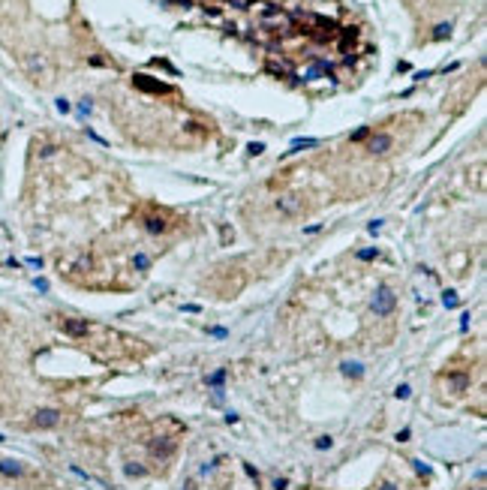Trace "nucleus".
Here are the masks:
<instances>
[{"label":"nucleus","mask_w":487,"mask_h":490,"mask_svg":"<svg viewBox=\"0 0 487 490\" xmlns=\"http://www.w3.org/2000/svg\"><path fill=\"white\" fill-rule=\"evenodd\" d=\"M391 310H394V295L388 289H379V295L373 298V313H376V316H388Z\"/></svg>","instance_id":"nucleus-1"},{"label":"nucleus","mask_w":487,"mask_h":490,"mask_svg":"<svg viewBox=\"0 0 487 490\" xmlns=\"http://www.w3.org/2000/svg\"><path fill=\"white\" fill-rule=\"evenodd\" d=\"M57 421H60V412L57 409H40V412H36V418H33L36 427H54Z\"/></svg>","instance_id":"nucleus-2"},{"label":"nucleus","mask_w":487,"mask_h":490,"mask_svg":"<svg viewBox=\"0 0 487 490\" xmlns=\"http://www.w3.org/2000/svg\"><path fill=\"white\" fill-rule=\"evenodd\" d=\"M388 147H391V135H385V133H379V135L370 138V150H373V154H385Z\"/></svg>","instance_id":"nucleus-3"},{"label":"nucleus","mask_w":487,"mask_h":490,"mask_svg":"<svg viewBox=\"0 0 487 490\" xmlns=\"http://www.w3.org/2000/svg\"><path fill=\"white\" fill-rule=\"evenodd\" d=\"M277 208H280L283 214H298V211H301V202H298L295 196H280V199H277Z\"/></svg>","instance_id":"nucleus-4"},{"label":"nucleus","mask_w":487,"mask_h":490,"mask_svg":"<svg viewBox=\"0 0 487 490\" xmlns=\"http://www.w3.org/2000/svg\"><path fill=\"white\" fill-rule=\"evenodd\" d=\"M0 472H3V475H21L24 469H21L15 460H0Z\"/></svg>","instance_id":"nucleus-5"},{"label":"nucleus","mask_w":487,"mask_h":490,"mask_svg":"<svg viewBox=\"0 0 487 490\" xmlns=\"http://www.w3.org/2000/svg\"><path fill=\"white\" fill-rule=\"evenodd\" d=\"M63 331H69V334H88V322H63Z\"/></svg>","instance_id":"nucleus-6"},{"label":"nucleus","mask_w":487,"mask_h":490,"mask_svg":"<svg viewBox=\"0 0 487 490\" xmlns=\"http://www.w3.org/2000/svg\"><path fill=\"white\" fill-rule=\"evenodd\" d=\"M27 69H30V72H43V69H45V60H43L40 54H33V57L27 60Z\"/></svg>","instance_id":"nucleus-7"},{"label":"nucleus","mask_w":487,"mask_h":490,"mask_svg":"<svg viewBox=\"0 0 487 490\" xmlns=\"http://www.w3.org/2000/svg\"><path fill=\"white\" fill-rule=\"evenodd\" d=\"M343 373H352V376H361V370H358V364H343Z\"/></svg>","instance_id":"nucleus-8"},{"label":"nucleus","mask_w":487,"mask_h":490,"mask_svg":"<svg viewBox=\"0 0 487 490\" xmlns=\"http://www.w3.org/2000/svg\"><path fill=\"white\" fill-rule=\"evenodd\" d=\"M316 448H331V439H328V436H322V439L316 442Z\"/></svg>","instance_id":"nucleus-9"},{"label":"nucleus","mask_w":487,"mask_h":490,"mask_svg":"<svg viewBox=\"0 0 487 490\" xmlns=\"http://www.w3.org/2000/svg\"><path fill=\"white\" fill-rule=\"evenodd\" d=\"M397 397H409V385H400L397 388Z\"/></svg>","instance_id":"nucleus-10"},{"label":"nucleus","mask_w":487,"mask_h":490,"mask_svg":"<svg viewBox=\"0 0 487 490\" xmlns=\"http://www.w3.org/2000/svg\"><path fill=\"white\" fill-rule=\"evenodd\" d=\"M382 490H397V487L394 484H382Z\"/></svg>","instance_id":"nucleus-11"}]
</instances>
